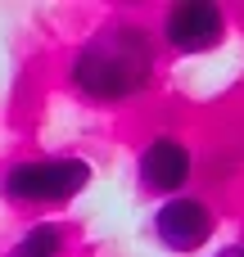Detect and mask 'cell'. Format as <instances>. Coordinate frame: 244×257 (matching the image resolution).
<instances>
[{
  "instance_id": "cell-1",
  "label": "cell",
  "mask_w": 244,
  "mask_h": 257,
  "mask_svg": "<svg viewBox=\"0 0 244 257\" xmlns=\"http://www.w3.org/2000/svg\"><path fill=\"white\" fill-rule=\"evenodd\" d=\"M154 77V45L140 27H104L72 59V86L100 104L131 99Z\"/></svg>"
},
{
  "instance_id": "cell-2",
  "label": "cell",
  "mask_w": 244,
  "mask_h": 257,
  "mask_svg": "<svg viewBox=\"0 0 244 257\" xmlns=\"http://www.w3.org/2000/svg\"><path fill=\"white\" fill-rule=\"evenodd\" d=\"M91 181V167L82 158H41V163H18L5 172L0 190L14 203H63L82 194Z\"/></svg>"
},
{
  "instance_id": "cell-3",
  "label": "cell",
  "mask_w": 244,
  "mask_h": 257,
  "mask_svg": "<svg viewBox=\"0 0 244 257\" xmlns=\"http://www.w3.org/2000/svg\"><path fill=\"white\" fill-rule=\"evenodd\" d=\"M226 36V14L213 0H181L163 14V41L177 54H204L217 50Z\"/></svg>"
},
{
  "instance_id": "cell-4",
  "label": "cell",
  "mask_w": 244,
  "mask_h": 257,
  "mask_svg": "<svg viewBox=\"0 0 244 257\" xmlns=\"http://www.w3.org/2000/svg\"><path fill=\"white\" fill-rule=\"evenodd\" d=\"M217 230V212L199 199H168L154 212V235L163 239V248L172 253H195L213 239Z\"/></svg>"
},
{
  "instance_id": "cell-5",
  "label": "cell",
  "mask_w": 244,
  "mask_h": 257,
  "mask_svg": "<svg viewBox=\"0 0 244 257\" xmlns=\"http://www.w3.org/2000/svg\"><path fill=\"white\" fill-rule=\"evenodd\" d=\"M190 181V149L177 136H154L140 154V185L154 194H172Z\"/></svg>"
},
{
  "instance_id": "cell-6",
  "label": "cell",
  "mask_w": 244,
  "mask_h": 257,
  "mask_svg": "<svg viewBox=\"0 0 244 257\" xmlns=\"http://www.w3.org/2000/svg\"><path fill=\"white\" fill-rule=\"evenodd\" d=\"M59 253H63V230L50 226V221L32 226V230L14 244V257H59Z\"/></svg>"
},
{
  "instance_id": "cell-7",
  "label": "cell",
  "mask_w": 244,
  "mask_h": 257,
  "mask_svg": "<svg viewBox=\"0 0 244 257\" xmlns=\"http://www.w3.org/2000/svg\"><path fill=\"white\" fill-rule=\"evenodd\" d=\"M235 257H244V248H235Z\"/></svg>"
}]
</instances>
